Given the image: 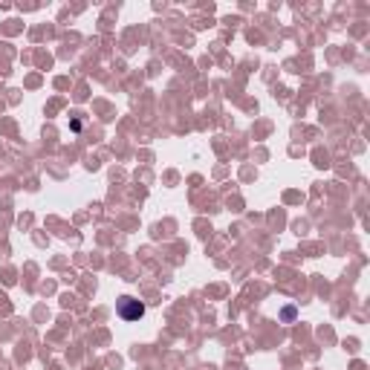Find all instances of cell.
I'll use <instances>...</instances> for the list:
<instances>
[{"instance_id":"cell-1","label":"cell","mask_w":370,"mask_h":370,"mask_svg":"<svg viewBox=\"0 0 370 370\" xmlns=\"http://www.w3.org/2000/svg\"><path fill=\"white\" fill-rule=\"evenodd\" d=\"M119 315L124 318V321H136V318H142L145 315V307L136 301V298H119Z\"/></svg>"}]
</instances>
